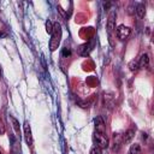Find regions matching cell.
Here are the masks:
<instances>
[{"label": "cell", "mask_w": 154, "mask_h": 154, "mask_svg": "<svg viewBox=\"0 0 154 154\" xmlns=\"http://www.w3.org/2000/svg\"><path fill=\"white\" fill-rule=\"evenodd\" d=\"M61 34H63V30H61V25L57 22L53 24V31L51 34V41H49V49L52 52H54L58 47H59V43H60V38H61Z\"/></svg>", "instance_id": "1"}, {"label": "cell", "mask_w": 154, "mask_h": 154, "mask_svg": "<svg viewBox=\"0 0 154 154\" xmlns=\"http://www.w3.org/2000/svg\"><path fill=\"white\" fill-rule=\"evenodd\" d=\"M94 143L96 147L101 149H106L108 147V138L106 136V132L94 131Z\"/></svg>", "instance_id": "2"}, {"label": "cell", "mask_w": 154, "mask_h": 154, "mask_svg": "<svg viewBox=\"0 0 154 154\" xmlns=\"http://www.w3.org/2000/svg\"><path fill=\"white\" fill-rule=\"evenodd\" d=\"M116 34H117V37L119 40H126L129 37V35L131 34V29L129 26H125V25H119L117 28Z\"/></svg>", "instance_id": "3"}, {"label": "cell", "mask_w": 154, "mask_h": 154, "mask_svg": "<svg viewBox=\"0 0 154 154\" xmlns=\"http://www.w3.org/2000/svg\"><path fill=\"white\" fill-rule=\"evenodd\" d=\"M116 17H117V13L114 10H111L109 14H108V19H107V32L111 35L112 30L114 29V23H116Z\"/></svg>", "instance_id": "4"}, {"label": "cell", "mask_w": 154, "mask_h": 154, "mask_svg": "<svg viewBox=\"0 0 154 154\" xmlns=\"http://www.w3.org/2000/svg\"><path fill=\"white\" fill-rule=\"evenodd\" d=\"M24 136H25V141L29 146H32V135H31V129L28 122H25L24 124Z\"/></svg>", "instance_id": "5"}, {"label": "cell", "mask_w": 154, "mask_h": 154, "mask_svg": "<svg viewBox=\"0 0 154 154\" xmlns=\"http://www.w3.org/2000/svg\"><path fill=\"white\" fill-rule=\"evenodd\" d=\"M95 131H100V132H106V126H105V122L101 117H97L95 119Z\"/></svg>", "instance_id": "6"}, {"label": "cell", "mask_w": 154, "mask_h": 154, "mask_svg": "<svg viewBox=\"0 0 154 154\" xmlns=\"http://www.w3.org/2000/svg\"><path fill=\"white\" fill-rule=\"evenodd\" d=\"M137 65H138L140 69H146V67H148V65H149L148 54H142L141 58H140L138 61H137Z\"/></svg>", "instance_id": "7"}, {"label": "cell", "mask_w": 154, "mask_h": 154, "mask_svg": "<svg viewBox=\"0 0 154 154\" xmlns=\"http://www.w3.org/2000/svg\"><path fill=\"white\" fill-rule=\"evenodd\" d=\"M134 135H135V130H132V129L128 130V131H126V132L124 134V136H123V142H125V143L130 142V141L132 140Z\"/></svg>", "instance_id": "8"}, {"label": "cell", "mask_w": 154, "mask_h": 154, "mask_svg": "<svg viewBox=\"0 0 154 154\" xmlns=\"http://www.w3.org/2000/svg\"><path fill=\"white\" fill-rule=\"evenodd\" d=\"M129 154H141V146L138 143L131 144V147L129 149Z\"/></svg>", "instance_id": "9"}, {"label": "cell", "mask_w": 154, "mask_h": 154, "mask_svg": "<svg viewBox=\"0 0 154 154\" xmlns=\"http://www.w3.org/2000/svg\"><path fill=\"white\" fill-rule=\"evenodd\" d=\"M144 12H146V7H144V5L143 4H137V6H136V13L138 14V17H143L144 16Z\"/></svg>", "instance_id": "10"}, {"label": "cell", "mask_w": 154, "mask_h": 154, "mask_svg": "<svg viewBox=\"0 0 154 154\" xmlns=\"http://www.w3.org/2000/svg\"><path fill=\"white\" fill-rule=\"evenodd\" d=\"M46 31H47V34H52V31H53V24H52V22L51 20H47L46 22Z\"/></svg>", "instance_id": "11"}, {"label": "cell", "mask_w": 154, "mask_h": 154, "mask_svg": "<svg viewBox=\"0 0 154 154\" xmlns=\"http://www.w3.org/2000/svg\"><path fill=\"white\" fill-rule=\"evenodd\" d=\"M11 120H12V124H13V128H14L16 132H19V123L17 122V119H14L13 117H11Z\"/></svg>", "instance_id": "12"}, {"label": "cell", "mask_w": 154, "mask_h": 154, "mask_svg": "<svg viewBox=\"0 0 154 154\" xmlns=\"http://www.w3.org/2000/svg\"><path fill=\"white\" fill-rule=\"evenodd\" d=\"M89 154H102V152H101V148L94 146V147L90 149V153H89Z\"/></svg>", "instance_id": "13"}, {"label": "cell", "mask_w": 154, "mask_h": 154, "mask_svg": "<svg viewBox=\"0 0 154 154\" xmlns=\"http://www.w3.org/2000/svg\"><path fill=\"white\" fill-rule=\"evenodd\" d=\"M4 134H5V125H4V123H2V120L0 118V136L4 135Z\"/></svg>", "instance_id": "14"}, {"label": "cell", "mask_w": 154, "mask_h": 154, "mask_svg": "<svg viewBox=\"0 0 154 154\" xmlns=\"http://www.w3.org/2000/svg\"><path fill=\"white\" fill-rule=\"evenodd\" d=\"M61 54H63L64 57H69V55L71 54V51H70L69 48H64V49H63V52H61Z\"/></svg>", "instance_id": "15"}, {"label": "cell", "mask_w": 154, "mask_h": 154, "mask_svg": "<svg viewBox=\"0 0 154 154\" xmlns=\"http://www.w3.org/2000/svg\"><path fill=\"white\" fill-rule=\"evenodd\" d=\"M0 77H1V67H0Z\"/></svg>", "instance_id": "16"}, {"label": "cell", "mask_w": 154, "mask_h": 154, "mask_svg": "<svg viewBox=\"0 0 154 154\" xmlns=\"http://www.w3.org/2000/svg\"><path fill=\"white\" fill-rule=\"evenodd\" d=\"M0 154H2V153H1V152H0Z\"/></svg>", "instance_id": "17"}]
</instances>
